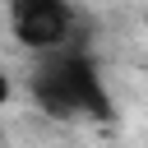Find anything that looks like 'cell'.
<instances>
[{"instance_id": "obj_1", "label": "cell", "mask_w": 148, "mask_h": 148, "mask_svg": "<svg viewBox=\"0 0 148 148\" xmlns=\"http://www.w3.org/2000/svg\"><path fill=\"white\" fill-rule=\"evenodd\" d=\"M28 97L51 120H111V111H116L102 65L83 42L37 51L32 74H28Z\"/></svg>"}, {"instance_id": "obj_2", "label": "cell", "mask_w": 148, "mask_h": 148, "mask_svg": "<svg viewBox=\"0 0 148 148\" xmlns=\"http://www.w3.org/2000/svg\"><path fill=\"white\" fill-rule=\"evenodd\" d=\"M9 18V37L23 51H56L65 42H79V14L74 0H0Z\"/></svg>"}, {"instance_id": "obj_3", "label": "cell", "mask_w": 148, "mask_h": 148, "mask_svg": "<svg viewBox=\"0 0 148 148\" xmlns=\"http://www.w3.org/2000/svg\"><path fill=\"white\" fill-rule=\"evenodd\" d=\"M9 102H14V74H9V69H0V111H5Z\"/></svg>"}, {"instance_id": "obj_4", "label": "cell", "mask_w": 148, "mask_h": 148, "mask_svg": "<svg viewBox=\"0 0 148 148\" xmlns=\"http://www.w3.org/2000/svg\"><path fill=\"white\" fill-rule=\"evenodd\" d=\"M0 148H5V120H0Z\"/></svg>"}]
</instances>
